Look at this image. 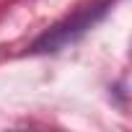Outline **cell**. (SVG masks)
<instances>
[{
	"label": "cell",
	"instance_id": "obj_1",
	"mask_svg": "<svg viewBox=\"0 0 132 132\" xmlns=\"http://www.w3.org/2000/svg\"><path fill=\"white\" fill-rule=\"evenodd\" d=\"M117 0H91L83 3L80 8H75L70 16H65L62 21H57L54 26H49L42 36L34 39V44L29 47L31 54H54L65 47L75 44L80 36H86L111 8Z\"/></svg>",
	"mask_w": 132,
	"mask_h": 132
}]
</instances>
